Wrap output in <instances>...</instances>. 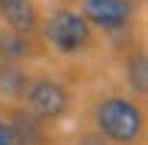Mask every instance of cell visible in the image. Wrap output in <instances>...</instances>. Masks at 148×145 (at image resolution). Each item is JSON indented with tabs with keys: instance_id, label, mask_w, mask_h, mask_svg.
<instances>
[{
	"instance_id": "obj_1",
	"label": "cell",
	"mask_w": 148,
	"mask_h": 145,
	"mask_svg": "<svg viewBox=\"0 0 148 145\" xmlns=\"http://www.w3.org/2000/svg\"><path fill=\"white\" fill-rule=\"evenodd\" d=\"M97 126L113 142L129 145L142 135V110L126 97H110L97 107Z\"/></svg>"
},
{
	"instance_id": "obj_2",
	"label": "cell",
	"mask_w": 148,
	"mask_h": 145,
	"mask_svg": "<svg viewBox=\"0 0 148 145\" xmlns=\"http://www.w3.org/2000/svg\"><path fill=\"white\" fill-rule=\"evenodd\" d=\"M45 36H48V42H52L58 52L74 55V52H81V48L90 42V26L84 23L81 13H68V10H61V13H55L52 19H48Z\"/></svg>"
},
{
	"instance_id": "obj_3",
	"label": "cell",
	"mask_w": 148,
	"mask_h": 145,
	"mask_svg": "<svg viewBox=\"0 0 148 145\" xmlns=\"http://www.w3.org/2000/svg\"><path fill=\"white\" fill-rule=\"evenodd\" d=\"M23 93H26L29 110H32L36 116H42V119L61 116V113L68 110V103H71L68 90H64L61 84H55V81H48V78H39V81L26 84V90H23Z\"/></svg>"
},
{
	"instance_id": "obj_4",
	"label": "cell",
	"mask_w": 148,
	"mask_h": 145,
	"mask_svg": "<svg viewBox=\"0 0 148 145\" xmlns=\"http://www.w3.org/2000/svg\"><path fill=\"white\" fill-rule=\"evenodd\" d=\"M129 19H132L129 0H84V23H93L106 32L122 29Z\"/></svg>"
},
{
	"instance_id": "obj_5",
	"label": "cell",
	"mask_w": 148,
	"mask_h": 145,
	"mask_svg": "<svg viewBox=\"0 0 148 145\" xmlns=\"http://www.w3.org/2000/svg\"><path fill=\"white\" fill-rule=\"evenodd\" d=\"M0 10H3V19L10 23V32H16V36H32L36 32L39 16H36V7L29 0H3Z\"/></svg>"
},
{
	"instance_id": "obj_6",
	"label": "cell",
	"mask_w": 148,
	"mask_h": 145,
	"mask_svg": "<svg viewBox=\"0 0 148 145\" xmlns=\"http://www.w3.org/2000/svg\"><path fill=\"white\" fill-rule=\"evenodd\" d=\"M10 129H13L16 145H39V142H42L39 123H36V119H32L29 113H13V123H10Z\"/></svg>"
},
{
	"instance_id": "obj_7",
	"label": "cell",
	"mask_w": 148,
	"mask_h": 145,
	"mask_svg": "<svg viewBox=\"0 0 148 145\" xmlns=\"http://www.w3.org/2000/svg\"><path fill=\"white\" fill-rule=\"evenodd\" d=\"M0 55L7 61H19L29 55V42L26 36H16V32H0Z\"/></svg>"
},
{
	"instance_id": "obj_8",
	"label": "cell",
	"mask_w": 148,
	"mask_h": 145,
	"mask_svg": "<svg viewBox=\"0 0 148 145\" xmlns=\"http://www.w3.org/2000/svg\"><path fill=\"white\" fill-rule=\"evenodd\" d=\"M129 84H132L138 93H145V87H148V65H145V55H135V58L129 61Z\"/></svg>"
},
{
	"instance_id": "obj_9",
	"label": "cell",
	"mask_w": 148,
	"mask_h": 145,
	"mask_svg": "<svg viewBox=\"0 0 148 145\" xmlns=\"http://www.w3.org/2000/svg\"><path fill=\"white\" fill-rule=\"evenodd\" d=\"M0 87H7V93H19V90H26V78L3 65L0 68Z\"/></svg>"
},
{
	"instance_id": "obj_10",
	"label": "cell",
	"mask_w": 148,
	"mask_h": 145,
	"mask_svg": "<svg viewBox=\"0 0 148 145\" xmlns=\"http://www.w3.org/2000/svg\"><path fill=\"white\" fill-rule=\"evenodd\" d=\"M0 145H16L13 129H10V123H7V119H0Z\"/></svg>"
},
{
	"instance_id": "obj_11",
	"label": "cell",
	"mask_w": 148,
	"mask_h": 145,
	"mask_svg": "<svg viewBox=\"0 0 148 145\" xmlns=\"http://www.w3.org/2000/svg\"><path fill=\"white\" fill-rule=\"evenodd\" d=\"M0 3H3V0H0Z\"/></svg>"
}]
</instances>
